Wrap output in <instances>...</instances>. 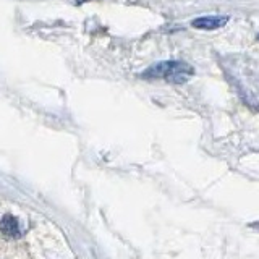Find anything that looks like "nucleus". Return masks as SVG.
Returning <instances> with one entry per match:
<instances>
[{"instance_id":"obj_1","label":"nucleus","mask_w":259,"mask_h":259,"mask_svg":"<svg viewBox=\"0 0 259 259\" xmlns=\"http://www.w3.org/2000/svg\"><path fill=\"white\" fill-rule=\"evenodd\" d=\"M195 75V68L181 60H165L149 67L141 73V78L148 80H167L173 85H183Z\"/></svg>"},{"instance_id":"obj_2","label":"nucleus","mask_w":259,"mask_h":259,"mask_svg":"<svg viewBox=\"0 0 259 259\" xmlns=\"http://www.w3.org/2000/svg\"><path fill=\"white\" fill-rule=\"evenodd\" d=\"M227 23H228V17H200L191 21V26L196 29L214 31V29L224 28Z\"/></svg>"},{"instance_id":"obj_3","label":"nucleus","mask_w":259,"mask_h":259,"mask_svg":"<svg viewBox=\"0 0 259 259\" xmlns=\"http://www.w3.org/2000/svg\"><path fill=\"white\" fill-rule=\"evenodd\" d=\"M0 232H2L7 238H17L20 237V225L18 220L13 216H5L0 220Z\"/></svg>"}]
</instances>
